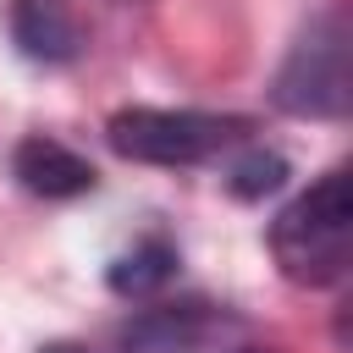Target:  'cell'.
I'll use <instances>...</instances> for the list:
<instances>
[{
	"label": "cell",
	"mask_w": 353,
	"mask_h": 353,
	"mask_svg": "<svg viewBox=\"0 0 353 353\" xmlns=\"http://www.w3.org/2000/svg\"><path fill=\"white\" fill-rule=\"evenodd\" d=\"M270 254L287 281L298 287H331L353 265V193L347 171H325L309 182L276 221H270Z\"/></svg>",
	"instance_id": "6da1fadb"
},
{
	"label": "cell",
	"mask_w": 353,
	"mask_h": 353,
	"mask_svg": "<svg viewBox=\"0 0 353 353\" xmlns=\"http://www.w3.org/2000/svg\"><path fill=\"white\" fill-rule=\"evenodd\" d=\"M347 50H353V22H347V6L331 0L298 28L287 61L276 66V83H270L276 110L309 116V121H342L353 99Z\"/></svg>",
	"instance_id": "7a4b0ae2"
},
{
	"label": "cell",
	"mask_w": 353,
	"mask_h": 353,
	"mask_svg": "<svg viewBox=\"0 0 353 353\" xmlns=\"http://www.w3.org/2000/svg\"><path fill=\"white\" fill-rule=\"evenodd\" d=\"M248 132L243 116H215V110H154V105H132L116 110L105 138L121 160H143V165H199L210 154H221L226 143H237Z\"/></svg>",
	"instance_id": "3957f363"
},
{
	"label": "cell",
	"mask_w": 353,
	"mask_h": 353,
	"mask_svg": "<svg viewBox=\"0 0 353 353\" xmlns=\"http://www.w3.org/2000/svg\"><path fill=\"white\" fill-rule=\"evenodd\" d=\"M11 39L28 61L61 66L83 50V22L72 0H11Z\"/></svg>",
	"instance_id": "277c9868"
},
{
	"label": "cell",
	"mask_w": 353,
	"mask_h": 353,
	"mask_svg": "<svg viewBox=\"0 0 353 353\" xmlns=\"http://www.w3.org/2000/svg\"><path fill=\"white\" fill-rule=\"evenodd\" d=\"M11 171H17V182H22L28 193H39V199H77V193L94 188V165H88L77 149H66L61 138H44V132H33V138L17 143Z\"/></svg>",
	"instance_id": "5b68a950"
},
{
	"label": "cell",
	"mask_w": 353,
	"mask_h": 353,
	"mask_svg": "<svg viewBox=\"0 0 353 353\" xmlns=\"http://www.w3.org/2000/svg\"><path fill=\"white\" fill-rule=\"evenodd\" d=\"M210 331V314L204 303H165V309H143L127 331V353H176V347H193L199 336Z\"/></svg>",
	"instance_id": "8992f818"
},
{
	"label": "cell",
	"mask_w": 353,
	"mask_h": 353,
	"mask_svg": "<svg viewBox=\"0 0 353 353\" xmlns=\"http://www.w3.org/2000/svg\"><path fill=\"white\" fill-rule=\"evenodd\" d=\"M171 270H176V248H171L165 237H138V243L110 265L105 281H110V292H121V298H143V292L165 287Z\"/></svg>",
	"instance_id": "52a82bcc"
},
{
	"label": "cell",
	"mask_w": 353,
	"mask_h": 353,
	"mask_svg": "<svg viewBox=\"0 0 353 353\" xmlns=\"http://www.w3.org/2000/svg\"><path fill=\"white\" fill-rule=\"evenodd\" d=\"M232 193L237 199H265V193H276L281 182H287V160L276 154V149H248L237 165H232Z\"/></svg>",
	"instance_id": "ba28073f"
},
{
	"label": "cell",
	"mask_w": 353,
	"mask_h": 353,
	"mask_svg": "<svg viewBox=\"0 0 353 353\" xmlns=\"http://www.w3.org/2000/svg\"><path fill=\"white\" fill-rule=\"evenodd\" d=\"M39 353H88V347H77V342H50V347H39Z\"/></svg>",
	"instance_id": "9c48e42d"
},
{
	"label": "cell",
	"mask_w": 353,
	"mask_h": 353,
	"mask_svg": "<svg viewBox=\"0 0 353 353\" xmlns=\"http://www.w3.org/2000/svg\"><path fill=\"white\" fill-rule=\"evenodd\" d=\"M237 353H265V347H237Z\"/></svg>",
	"instance_id": "30bf717a"
}]
</instances>
